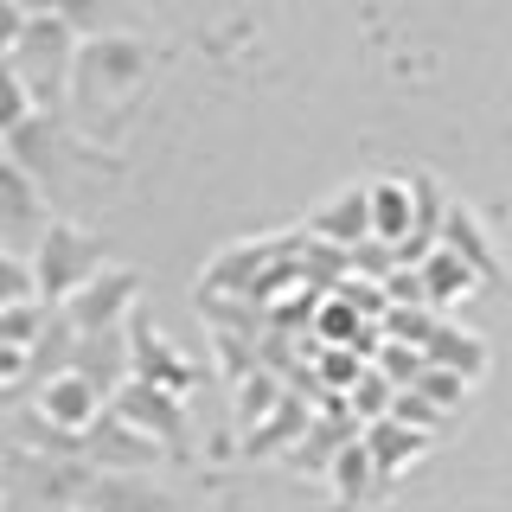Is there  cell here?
<instances>
[{"label": "cell", "instance_id": "obj_1", "mask_svg": "<svg viewBox=\"0 0 512 512\" xmlns=\"http://www.w3.org/2000/svg\"><path fill=\"white\" fill-rule=\"evenodd\" d=\"M154 77V45L135 32H84L71 64V103L77 109H109L141 96V84Z\"/></svg>", "mask_w": 512, "mask_h": 512}, {"label": "cell", "instance_id": "obj_2", "mask_svg": "<svg viewBox=\"0 0 512 512\" xmlns=\"http://www.w3.org/2000/svg\"><path fill=\"white\" fill-rule=\"evenodd\" d=\"M77 32L64 13H26V32L13 39V71L26 77L32 103L39 109H64V96H71V64H77Z\"/></svg>", "mask_w": 512, "mask_h": 512}, {"label": "cell", "instance_id": "obj_3", "mask_svg": "<svg viewBox=\"0 0 512 512\" xmlns=\"http://www.w3.org/2000/svg\"><path fill=\"white\" fill-rule=\"evenodd\" d=\"M103 263H109L103 237H90L84 224H71V218H52V224L39 231V244H32V276H39V301L64 308V301H71Z\"/></svg>", "mask_w": 512, "mask_h": 512}, {"label": "cell", "instance_id": "obj_4", "mask_svg": "<svg viewBox=\"0 0 512 512\" xmlns=\"http://www.w3.org/2000/svg\"><path fill=\"white\" fill-rule=\"evenodd\" d=\"M109 410L128 416L135 429H148V436L167 448V455H186V391H173V384H154V378L128 372L116 391H109Z\"/></svg>", "mask_w": 512, "mask_h": 512}, {"label": "cell", "instance_id": "obj_5", "mask_svg": "<svg viewBox=\"0 0 512 512\" xmlns=\"http://www.w3.org/2000/svg\"><path fill=\"white\" fill-rule=\"evenodd\" d=\"M135 301H141V276L122 269V263H103L71 301H64V314L77 320V333H96V327H128Z\"/></svg>", "mask_w": 512, "mask_h": 512}, {"label": "cell", "instance_id": "obj_6", "mask_svg": "<svg viewBox=\"0 0 512 512\" xmlns=\"http://www.w3.org/2000/svg\"><path fill=\"white\" fill-rule=\"evenodd\" d=\"M45 224H52V218H45V186L32 180L13 154H0V244H13V250L32 256V244H39Z\"/></svg>", "mask_w": 512, "mask_h": 512}, {"label": "cell", "instance_id": "obj_7", "mask_svg": "<svg viewBox=\"0 0 512 512\" xmlns=\"http://www.w3.org/2000/svg\"><path fill=\"white\" fill-rule=\"evenodd\" d=\"M167 455L148 429H135L128 416H116V410H96V423L84 429V461H96V468H154V461Z\"/></svg>", "mask_w": 512, "mask_h": 512}, {"label": "cell", "instance_id": "obj_8", "mask_svg": "<svg viewBox=\"0 0 512 512\" xmlns=\"http://www.w3.org/2000/svg\"><path fill=\"white\" fill-rule=\"evenodd\" d=\"M128 359H135V372H141V378L173 384V391H192V384H199V365H186V352H180V346L160 340L154 320H148V308L128 314Z\"/></svg>", "mask_w": 512, "mask_h": 512}, {"label": "cell", "instance_id": "obj_9", "mask_svg": "<svg viewBox=\"0 0 512 512\" xmlns=\"http://www.w3.org/2000/svg\"><path fill=\"white\" fill-rule=\"evenodd\" d=\"M52 423H64V429H90L96 423V410L109 404L103 397V384H90L77 365H64V372H52V378H39V397H32Z\"/></svg>", "mask_w": 512, "mask_h": 512}, {"label": "cell", "instance_id": "obj_10", "mask_svg": "<svg viewBox=\"0 0 512 512\" xmlns=\"http://www.w3.org/2000/svg\"><path fill=\"white\" fill-rule=\"evenodd\" d=\"M71 365L84 372L90 384H103V397L116 391V384L135 372V359H128V327H96V333H77V352Z\"/></svg>", "mask_w": 512, "mask_h": 512}, {"label": "cell", "instance_id": "obj_11", "mask_svg": "<svg viewBox=\"0 0 512 512\" xmlns=\"http://www.w3.org/2000/svg\"><path fill=\"white\" fill-rule=\"evenodd\" d=\"M308 237H320V244H340V250H352L359 237H372V205H365V186H346V192H333L320 212H308Z\"/></svg>", "mask_w": 512, "mask_h": 512}, {"label": "cell", "instance_id": "obj_12", "mask_svg": "<svg viewBox=\"0 0 512 512\" xmlns=\"http://www.w3.org/2000/svg\"><path fill=\"white\" fill-rule=\"evenodd\" d=\"M314 416H308V404H301V397H276V404H269V416H256V429L244 436V461H263V455H288V448L301 442V429H308Z\"/></svg>", "mask_w": 512, "mask_h": 512}, {"label": "cell", "instance_id": "obj_13", "mask_svg": "<svg viewBox=\"0 0 512 512\" xmlns=\"http://www.w3.org/2000/svg\"><path fill=\"white\" fill-rule=\"evenodd\" d=\"M365 448L378 455L384 474H404L410 461L429 448V429H416V423H404L397 410H384V416H372V423H365Z\"/></svg>", "mask_w": 512, "mask_h": 512}, {"label": "cell", "instance_id": "obj_14", "mask_svg": "<svg viewBox=\"0 0 512 512\" xmlns=\"http://www.w3.org/2000/svg\"><path fill=\"white\" fill-rule=\"evenodd\" d=\"M359 416H327V429H320V423H308V429H301V442L295 448H288V468H301V474H327L333 468V455H340V448L352 442V436H359Z\"/></svg>", "mask_w": 512, "mask_h": 512}, {"label": "cell", "instance_id": "obj_15", "mask_svg": "<svg viewBox=\"0 0 512 512\" xmlns=\"http://www.w3.org/2000/svg\"><path fill=\"white\" fill-rule=\"evenodd\" d=\"M365 205H372V237H384V244H404L410 237V224H416V186L410 180H372Z\"/></svg>", "mask_w": 512, "mask_h": 512}, {"label": "cell", "instance_id": "obj_16", "mask_svg": "<svg viewBox=\"0 0 512 512\" xmlns=\"http://www.w3.org/2000/svg\"><path fill=\"white\" fill-rule=\"evenodd\" d=\"M378 474H384V468H378L372 448H365V429L340 448V455H333V468H327L333 493H340V506H365V500L378 493Z\"/></svg>", "mask_w": 512, "mask_h": 512}, {"label": "cell", "instance_id": "obj_17", "mask_svg": "<svg viewBox=\"0 0 512 512\" xmlns=\"http://www.w3.org/2000/svg\"><path fill=\"white\" fill-rule=\"evenodd\" d=\"M71 352H77V320L64 314V308H52V301H45V327L32 333V346H26L32 372H39V378L64 372V365H71Z\"/></svg>", "mask_w": 512, "mask_h": 512}, {"label": "cell", "instance_id": "obj_18", "mask_svg": "<svg viewBox=\"0 0 512 512\" xmlns=\"http://www.w3.org/2000/svg\"><path fill=\"white\" fill-rule=\"evenodd\" d=\"M474 276H480V269H474L461 250L436 244V250L423 256V295H429V308H448L455 295H468V288H474Z\"/></svg>", "mask_w": 512, "mask_h": 512}, {"label": "cell", "instance_id": "obj_19", "mask_svg": "<svg viewBox=\"0 0 512 512\" xmlns=\"http://www.w3.org/2000/svg\"><path fill=\"white\" fill-rule=\"evenodd\" d=\"M442 244L448 250H461L468 263L480 269V276H500V263H493V244H487V231L474 224L468 205H448V218H442Z\"/></svg>", "mask_w": 512, "mask_h": 512}, {"label": "cell", "instance_id": "obj_20", "mask_svg": "<svg viewBox=\"0 0 512 512\" xmlns=\"http://www.w3.org/2000/svg\"><path fill=\"white\" fill-rule=\"evenodd\" d=\"M423 352H429L436 365H455V372H468V378L487 372V346L468 340L461 327H448V320H436V333H429V346H423Z\"/></svg>", "mask_w": 512, "mask_h": 512}, {"label": "cell", "instance_id": "obj_21", "mask_svg": "<svg viewBox=\"0 0 512 512\" xmlns=\"http://www.w3.org/2000/svg\"><path fill=\"white\" fill-rule=\"evenodd\" d=\"M346 397H352V416H359V423H372V416H384V410L397 404V384L384 378L378 365H365V372L346 384Z\"/></svg>", "mask_w": 512, "mask_h": 512}, {"label": "cell", "instance_id": "obj_22", "mask_svg": "<svg viewBox=\"0 0 512 512\" xmlns=\"http://www.w3.org/2000/svg\"><path fill=\"white\" fill-rule=\"evenodd\" d=\"M423 365H429V352L423 346H410V340H378V372L404 391V384L423 378Z\"/></svg>", "mask_w": 512, "mask_h": 512}, {"label": "cell", "instance_id": "obj_23", "mask_svg": "<svg viewBox=\"0 0 512 512\" xmlns=\"http://www.w3.org/2000/svg\"><path fill=\"white\" fill-rule=\"evenodd\" d=\"M468 384H474L468 372H455V365H436V359H429V365H423V378H416V391H423L436 410H455L461 397H468Z\"/></svg>", "mask_w": 512, "mask_h": 512}, {"label": "cell", "instance_id": "obj_24", "mask_svg": "<svg viewBox=\"0 0 512 512\" xmlns=\"http://www.w3.org/2000/svg\"><path fill=\"white\" fill-rule=\"evenodd\" d=\"M32 295H39L32 256H26V250H13V244H0V308H7V301H32Z\"/></svg>", "mask_w": 512, "mask_h": 512}, {"label": "cell", "instance_id": "obj_25", "mask_svg": "<svg viewBox=\"0 0 512 512\" xmlns=\"http://www.w3.org/2000/svg\"><path fill=\"white\" fill-rule=\"evenodd\" d=\"M269 263V244H244V250H231L224 263H212V276H205V288H244L256 269Z\"/></svg>", "mask_w": 512, "mask_h": 512}, {"label": "cell", "instance_id": "obj_26", "mask_svg": "<svg viewBox=\"0 0 512 512\" xmlns=\"http://www.w3.org/2000/svg\"><path fill=\"white\" fill-rule=\"evenodd\" d=\"M32 109H39V103H32L26 77L13 71V58H0V135H7V128L20 122V116H32Z\"/></svg>", "mask_w": 512, "mask_h": 512}, {"label": "cell", "instance_id": "obj_27", "mask_svg": "<svg viewBox=\"0 0 512 512\" xmlns=\"http://www.w3.org/2000/svg\"><path fill=\"white\" fill-rule=\"evenodd\" d=\"M45 327V301L32 295V301H7L0 308V340H13V346H32V333Z\"/></svg>", "mask_w": 512, "mask_h": 512}, {"label": "cell", "instance_id": "obj_28", "mask_svg": "<svg viewBox=\"0 0 512 512\" xmlns=\"http://www.w3.org/2000/svg\"><path fill=\"white\" fill-rule=\"evenodd\" d=\"M20 32H26V7H20V0H0V58L13 52V39H20Z\"/></svg>", "mask_w": 512, "mask_h": 512}, {"label": "cell", "instance_id": "obj_29", "mask_svg": "<svg viewBox=\"0 0 512 512\" xmlns=\"http://www.w3.org/2000/svg\"><path fill=\"white\" fill-rule=\"evenodd\" d=\"M32 372V359H26V346H13V340H0V384H20Z\"/></svg>", "mask_w": 512, "mask_h": 512}, {"label": "cell", "instance_id": "obj_30", "mask_svg": "<svg viewBox=\"0 0 512 512\" xmlns=\"http://www.w3.org/2000/svg\"><path fill=\"white\" fill-rule=\"evenodd\" d=\"M26 13H58V0H20Z\"/></svg>", "mask_w": 512, "mask_h": 512}]
</instances>
